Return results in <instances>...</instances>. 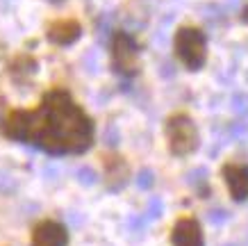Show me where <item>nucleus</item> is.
Segmentation results:
<instances>
[{
	"mask_svg": "<svg viewBox=\"0 0 248 246\" xmlns=\"http://www.w3.org/2000/svg\"><path fill=\"white\" fill-rule=\"evenodd\" d=\"M7 137L34 144L50 155L82 153L91 146L93 123L66 91L55 89L34 112H12L5 123Z\"/></svg>",
	"mask_w": 248,
	"mask_h": 246,
	"instance_id": "obj_1",
	"label": "nucleus"
},
{
	"mask_svg": "<svg viewBox=\"0 0 248 246\" xmlns=\"http://www.w3.org/2000/svg\"><path fill=\"white\" fill-rule=\"evenodd\" d=\"M175 55L191 71L201 68L205 64V57H207L205 34L196 28H180L175 32Z\"/></svg>",
	"mask_w": 248,
	"mask_h": 246,
	"instance_id": "obj_2",
	"label": "nucleus"
},
{
	"mask_svg": "<svg viewBox=\"0 0 248 246\" xmlns=\"http://www.w3.org/2000/svg\"><path fill=\"white\" fill-rule=\"evenodd\" d=\"M166 139L173 155H189L198 148V132H196L194 121L187 114H175L166 123Z\"/></svg>",
	"mask_w": 248,
	"mask_h": 246,
	"instance_id": "obj_3",
	"label": "nucleus"
},
{
	"mask_svg": "<svg viewBox=\"0 0 248 246\" xmlns=\"http://www.w3.org/2000/svg\"><path fill=\"white\" fill-rule=\"evenodd\" d=\"M137 57H139V48H137L135 39L128 32H116L112 39V62L114 68L123 75H135L137 73Z\"/></svg>",
	"mask_w": 248,
	"mask_h": 246,
	"instance_id": "obj_4",
	"label": "nucleus"
},
{
	"mask_svg": "<svg viewBox=\"0 0 248 246\" xmlns=\"http://www.w3.org/2000/svg\"><path fill=\"white\" fill-rule=\"evenodd\" d=\"M68 232L66 228L57 221H44L34 228L32 235V246H66Z\"/></svg>",
	"mask_w": 248,
	"mask_h": 246,
	"instance_id": "obj_5",
	"label": "nucleus"
},
{
	"mask_svg": "<svg viewBox=\"0 0 248 246\" xmlns=\"http://www.w3.org/2000/svg\"><path fill=\"white\" fill-rule=\"evenodd\" d=\"M223 178H226V185L234 201H246L248 198V166H244V164H226L223 166Z\"/></svg>",
	"mask_w": 248,
	"mask_h": 246,
	"instance_id": "obj_6",
	"label": "nucleus"
},
{
	"mask_svg": "<svg viewBox=\"0 0 248 246\" xmlns=\"http://www.w3.org/2000/svg\"><path fill=\"white\" fill-rule=\"evenodd\" d=\"M173 246H203V230L196 219H180L171 232Z\"/></svg>",
	"mask_w": 248,
	"mask_h": 246,
	"instance_id": "obj_7",
	"label": "nucleus"
},
{
	"mask_svg": "<svg viewBox=\"0 0 248 246\" xmlns=\"http://www.w3.org/2000/svg\"><path fill=\"white\" fill-rule=\"evenodd\" d=\"M80 23L76 21H60V23H53L48 28V39L53 44H60V46H71L80 37Z\"/></svg>",
	"mask_w": 248,
	"mask_h": 246,
	"instance_id": "obj_8",
	"label": "nucleus"
},
{
	"mask_svg": "<svg viewBox=\"0 0 248 246\" xmlns=\"http://www.w3.org/2000/svg\"><path fill=\"white\" fill-rule=\"evenodd\" d=\"M230 105H232V112L248 114V94H234Z\"/></svg>",
	"mask_w": 248,
	"mask_h": 246,
	"instance_id": "obj_9",
	"label": "nucleus"
},
{
	"mask_svg": "<svg viewBox=\"0 0 248 246\" xmlns=\"http://www.w3.org/2000/svg\"><path fill=\"white\" fill-rule=\"evenodd\" d=\"M153 182H155V173H153L151 169L139 171V176H137V187H139V189H151Z\"/></svg>",
	"mask_w": 248,
	"mask_h": 246,
	"instance_id": "obj_10",
	"label": "nucleus"
},
{
	"mask_svg": "<svg viewBox=\"0 0 248 246\" xmlns=\"http://www.w3.org/2000/svg\"><path fill=\"white\" fill-rule=\"evenodd\" d=\"M164 212V203L159 198H151L148 201V210H146V219H159Z\"/></svg>",
	"mask_w": 248,
	"mask_h": 246,
	"instance_id": "obj_11",
	"label": "nucleus"
},
{
	"mask_svg": "<svg viewBox=\"0 0 248 246\" xmlns=\"http://www.w3.org/2000/svg\"><path fill=\"white\" fill-rule=\"evenodd\" d=\"M76 176H78V180H80L82 185H93V182L98 180L96 171H93V169H89V166H80Z\"/></svg>",
	"mask_w": 248,
	"mask_h": 246,
	"instance_id": "obj_12",
	"label": "nucleus"
},
{
	"mask_svg": "<svg viewBox=\"0 0 248 246\" xmlns=\"http://www.w3.org/2000/svg\"><path fill=\"white\" fill-rule=\"evenodd\" d=\"M228 212L226 210H212L210 214H207V219H210V224H223V221H228Z\"/></svg>",
	"mask_w": 248,
	"mask_h": 246,
	"instance_id": "obj_13",
	"label": "nucleus"
},
{
	"mask_svg": "<svg viewBox=\"0 0 248 246\" xmlns=\"http://www.w3.org/2000/svg\"><path fill=\"white\" fill-rule=\"evenodd\" d=\"M105 142L109 144V146H116V144H119V132H116V128H114V126L107 128V132H105Z\"/></svg>",
	"mask_w": 248,
	"mask_h": 246,
	"instance_id": "obj_14",
	"label": "nucleus"
},
{
	"mask_svg": "<svg viewBox=\"0 0 248 246\" xmlns=\"http://www.w3.org/2000/svg\"><path fill=\"white\" fill-rule=\"evenodd\" d=\"M205 176H207L205 169H196V171L189 173V180H191V182H205Z\"/></svg>",
	"mask_w": 248,
	"mask_h": 246,
	"instance_id": "obj_15",
	"label": "nucleus"
},
{
	"mask_svg": "<svg viewBox=\"0 0 248 246\" xmlns=\"http://www.w3.org/2000/svg\"><path fill=\"white\" fill-rule=\"evenodd\" d=\"M130 228H132V230H137V228H139V230H141L143 228V219H130Z\"/></svg>",
	"mask_w": 248,
	"mask_h": 246,
	"instance_id": "obj_16",
	"label": "nucleus"
},
{
	"mask_svg": "<svg viewBox=\"0 0 248 246\" xmlns=\"http://www.w3.org/2000/svg\"><path fill=\"white\" fill-rule=\"evenodd\" d=\"M244 21H246V23H248V7H246V9H244Z\"/></svg>",
	"mask_w": 248,
	"mask_h": 246,
	"instance_id": "obj_17",
	"label": "nucleus"
},
{
	"mask_svg": "<svg viewBox=\"0 0 248 246\" xmlns=\"http://www.w3.org/2000/svg\"><path fill=\"white\" fill-rule=\"evenodd\" d=\"M226 246H232V244H226Z\"/></svg>",
	"mask_w": 248,
	"mask_h": 246,
	"instance_id": "obj_18",
	"label": "nucleus"
},
{
	"mask_svg": "<svg viewBox=\"0 0 248 246\" xmlns=\"http://www.w3.org/2000/svg\"><path fill=\"white\" fill-rule=\"evenodd\" d=\"M53 2H57V0H53Z\"/></svg>",
	"mask_w": 248,
	"mask_h": 246,
	"instance_id": "obj_19",
	"label": "nucleus"
}]
</instances>
